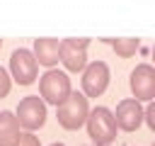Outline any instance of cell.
<instances>
[{
	"label": "cell",
	"instance_id": "15",
	"mask_svg": "<svg viewBox=\"0 0 155 146\" xmlns=\"http://www.w3.org/2000/svg\"><path fill=\"white\" fill-rule=\"evenodd\" d=\"M17 146H41V144H39V139H36V136L29 131V134H22V136H19Z\"/></svg>",
	"mask_w": 155,
	"mask_h": 146
},
{
	"label": "cell",
	"instance_id": "11",
	"mask_svg": "<svg viewBox=\"0 0 155 146\" xmlns=\"http://www.w3.org/2000/svg\"><path fill=\"white\" fill-rule=\"evenodd\" d=\"M19 122L12 112H0V146H17L19 141Z\"/></svg>",
	"mask_w": 155,
	"mask_h": 146
},
{
	"label": "cell",
	"instance_id": "8",
	"mask_svg": "<svg viewBox=\"0 0 155 146\" xmlns=\"http://www.w3.org/2000/svg\"><path fill=\"white\" fill-rule=\"evenodd\" d=\"M109 85V66L104 61L87 63L82 71V95L87 97H99Z\"/></svg>",
	"mask_w": 155,
	"mask_h": 146
},
{
	"label": "cell",
	"instance_id": "13",
	"mask_svg": "<svg viewBox=\"0 0 155 146\" xmlns=\"http://www.w3.org/2000/svg\"><path fill=\"white\" fill-rule=\"evenodd\" d=\"M10 88H12V78H10V73L5 68H0V100L10 92Z\"/></svg>",
	"mask_w": 155,
	"mask_h": 146
},
{
	"label": "cell",
	"instance_id": "7",
	"mask_svg": "<svg viewBox=\"0 0 155 146\" xmlns=\"http://www.w3.org/2000/svg\"><path fill=\"white\" fill-rule=\"evenodd\" d=\"M131 92H133V100L138 102H148V100H155V68L150 63H140L133 68L131 73Z\"/></svg>",
	"mask_w": 155,
	"mask_h": 146
},
{
	"label": "cell",
	"instance_id": "4",
	"mask_svg": "<svg viewBox=\"0 0 155 146\" xmlns=\"http://www.w3.org/2000/svg\"><path fill=\"white\" fill-rule=\"evenodd\" d=\"M15 117H17V122H19L22 129L36 131V129H41L46 124V102L39 95H29V97H24L17 105Z\"/></svg>",
	"mask_w": 155,
	"mask_h": 146
},
{
	"label": "cell",
	"instance_id": "6",
	"mask_svg": "<svg viewBox=\"0 0 155 146\" xmlns=\"http://www.w3.org/2000/svg\"><path fill=\"white\" fill-rule=\"evenodd\" d=\"M87 46H90L87 36H80V39L70 36V39L61 41V61L70 73L85 71V66H87Z\"/></svg>",
	"mask_w": 155,
	"mask_h": 146
},
{
	"label": "cell",
	"instance_id": "10",
	"mask_svg": "<svg viewBox=\"0 0 155 146\" xmlns=\"http://www.w3.org/2000/svg\"><path fill=\"white\" fill-rule=\"evenodd\" d=\"M34 58L39 66H46V68H53L61 58V41L58 39H51V36H41L34 41Z\"/></svg>",
	"mask_w": 155,
	"mask_h": 146
},
{
	"label": "cell",
	"instance_id": "5",
	"mask_svg": "<svg viewBox=\"0 0 155 146\" xmlns=\"http://www.w3.org/2000/svg\"><path fill=\"white\" fill-rule=\"evenodd\" d=\"M10 75H12L15 83H19V85H31V83H36L39 63H36L34 54L27 51V49L12 51V56H10Z\"/></svg>",
	"mask_w": 155,
	"mask_h": 146
},
{
	"label": "cell",
	"instance_id": "1",
	"mask_svg": "<svg viewBox=\"0 0 155 146\" xmlns=\"http://www.w3.org/2000/svg\"><path fill=\"white\" fill-rule=\"evenodd\" d=\"M90 117V102L82 92H70L63 105H58V124L68 131L80 129Z\"/></svg>",
	"mask_w": 155,
	"mask_h": 146
},
{
	"label": "cell",
	"instance_id": "2",
	"mask_svg": "<svg viewBox=\"0 0 155 146\" xmlns=\"http://www.w3.org/2000/svg\"><path fill=\"white\" fill-rule=\"evenodd\" d=\"M39 92H41L44 102H51V105L58 107L68 100V95L73 90H70V80L63 71H46L39 78Z\"/></svg>",
	"mask_w": 155,
	"mask_h": 146
},
{
	"label": "cell",
	"instance_id": "18",
	"mask_svg": "<svg viewBox=\"0 0 155 146\" xmlns=\"http://www.w3.org/2000/svg\"><path fill=\"white\" fill-rule=\"evenodd\" d=\"M0 49H2V39H0Z\"/></svg>",
	"mask_w": 155,
	"mask_h": 146
},
{
	"label": "cell",
	"instance_id": "12",
	"mask_svg": "<svg viewBox=\"0 0 155 146\" xmlns=\"http://www.w3.org/2000/svg\"><path fill=\"white\" fill-rule=\"evenodd\" d=\"M138 46H140V39H136V36H119V39L111 41L114 54L121 56V58H131L138 51Z\"/></svg>",
	"mask_w": 155,
	"mask_h": 146
},
{
	"label": "cell",
	"instance_id": "3",
	"mask_svg": "<svg viewBox=\"0 0 155 146\" xmlns=\"http://www.w3.org/2000/svg\"><path fill=\"white\" fill-rule=\"evenodd\" d=\"M85 127H87L90 139L97 141V144H109V141H114V139H116V129H119L114 114H111L107 107H94V109L90 112Z\"/></svg>",
	"mask_w": 155,
	"mask_h": 146
},
{
	"label": "cell",
	"instance_id": "14",
	"mask_svg": "<svg viewBox=\"0 0 155 146\" xmlns=\"http://www.w3.org/2000/svg\"><path fill=\"white\" fill-rule=\"evenodd\" d=\"M143 122H148L150 131H155V102H150L148 109H143Z\"/></svg>",
	"mask_w": 155,
	"mask_h": 146
},
{
	"label": "cell",
	"instance_id": "17",
	"mask_svg": "<svg viewBox=\"0 0 155 146\" xmlns=\"http://www.w3.org/2000/svg\"><path fill=\"white\" fill-rule=\"evenodd\" d=\"M51 146H63V144H51Z\"/></svg>",
	"mask_w": 155,
	"mask_h": 146
},
{
	"label": "cell",
	"instance_id": "16",
	"mask_svg": "<svg viewBox=\"0 0 155 146\" xmlns=\"http://www.w3.org/2000/svg\"><path fill=\"white\" fill-rule=\"evenodd\" d=\"M153 63H155V46H153Z\"/></svg>",
	"mask_w": 155,
	"mask_h": 146
},
{
	"label": "cell",
	"instance_id": "9",
	"mask_svg": "<svg viewBox=\"0 0 155 146\" xmlns=\"http://www.w3.org/2000/svg\"><path fill=\"white\" fill-rule=\"evenodd\" d=\"M116 127L124 129V131H136L140 124H143V107L138 100H121L119 107H116Z\"/></svg>",
	"mask_w": 155,
	"mask_h": 146
}]
</instances>
